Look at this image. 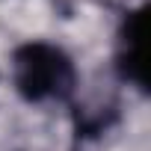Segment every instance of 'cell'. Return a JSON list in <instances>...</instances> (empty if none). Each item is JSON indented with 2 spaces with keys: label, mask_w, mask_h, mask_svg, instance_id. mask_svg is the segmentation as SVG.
I'll return each instance as SVG.
<instances>
[{
  "label": "cell",
  "mask_w": 151,
  "mask_h": 151,
  "mask_svg": "<svg viewBox=\"0 0 151 151\" xmlns=\"http://www.w3.org/2000/svg\"><path fill=\"white\" fill-rule=\"evenodd\" d=\"M15 92L30 104H53L71 98L77 86V68L71 56L53 42H24L12 53Z\"/></svg>",
  "instance_id": "obj_1"
},
{
  "label": "cell",
  "mask_w": 151,
  "mask_h": 151,
  "mask_svg": "<svg viewBox=\"0 0 151 151\" xmlns=\"http://www.w3.org/2000/svg\"><path fill=\"white\" fill-rule=\"evenodd\" d=\"M116 71L124 83L145 89V6L127 12V18L122 21Z\"/></svg>",
  "instance_id": "obj_2"
}]
</instances>
